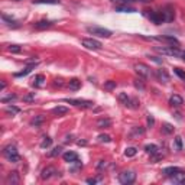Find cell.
<instances>
[{"label": "cell", "instance_id": "5b68a950", "mask_svg": "<svg viewBox=\"0 0 185 185\" xmlns=\"http://www.w3.org/2000/svg\"><path fill=\"white\" fill-rule=\"evenodd\" d=\"M136 179V174L133 171H123L120 175H119V181L120 184L123 185H129V184H133Z\"/></svg>", "mask_w": 185, "mask_h": 185}, {"label": "cell", "instance_id": "44dd1931", "mask_svg": "<svg viewBox=\"0 0 185 185\" xmlns=\"http://www.w3.org/2000/svg\"><path fill=\"white\" fill-rule=\"evenodd\" d=\"M2 20H3L7 26H12V28H17V26H19V23H17V22L15 20V19H12V17H9L7 15H4V13L2 15Z\"/></svg>", "mask_w": 185, "mask_h": 185}, {"label": "cell", "instance_id": "f35d334b", "mask_svg": "<svg viewBox=\"0 0 185 185\" xmlns=\"http://www.w3.org/2000/svg\"><path fill=\"white\" fill-rule=\"evenodd\" d=\"M17 98V96L16 94H10V96H7V97H3V98H2V103H9V101H13V100H16Z\"/></svg>", "mask_w": 185, "mask_h": 185}, {"label": "cell", "instance_id": "f546056e", "mask_svg": "<svg viewBox=\"0 0 185 185\" xmlns=\"http://www.w3.org/2000/svg\"><path fill=\"white\" fill-rule=\"evenodd\" d=\"M35 4H59L61 0H34Z\"/></svg>", "mask_w": 185, "mask_h": 185}, {"label": "cell", "instance_id": "ffe728a7", "mask_svg": "<svg viewBox=\"0 0 185 185\" xmlns=\"http://www.w3.org/2000/svg\"><path fill=\"white\" fill-rule=\"evenodd\" d=\"M68 111H70V109L65 107V106H56V107L52 109V113L56 114V116H64V114H67Z\"/></svg>", "mask_w": 185, "mask_h": 185}, {"label": "cell", "instance_id": "4dcf8cb0", "mask_svg": "<svg viewBox=\"0 0 185 185\" xmlns=\"http://www.w3.org/2000/svg\"><path fill=\"white\" fill-rule=\"evenodd\" d=\"M61 152H62V147H61V146H56V147H54V149H52L49 153H48V156H49V158H55V156L61 155Z\"/></svg>", "mask_w": 185, "mask_h": 185}, {"label": "cell", "instance_id": "60d3db41", "mask_svg": "<svg viewBox=\"0 0 185 185\" xmlns=\"http://www.w3.org/2000/svg\"><path fill=\"white\" fill-rule=\"evenodd\" d=\"M98 142L109 143V142H111V138H110L109 135H100V136H98Z\"/></svg>", "mask_w": 185, "mask_h": 185}, {"label": "cell", "instance_id": "9c48e42d", "mask_svg": "<svg viewBox=\"0 0 185 185\" xmlns=\"http://www.w3.org/2000/svg\"><path fill=\"white\" fill-rule=\"evenodd\" d=\"M19 182H20V177H19V174L16 171L10 172L7 175V178H6V184L7 185H19Z\"/></svg>", "mask_w": 185, "mask_h": 185}, {"label": "cell", "instance_id": "8d00e7d4", "mask_svg": "<svg viewBox=\"0 0 185 185\" xmlns=\"http://www.w3.org/2000/svg\"><path fill=\"white\" fill-rule=\"evenodd\" d=\"M116 81H113V80H109L107 83L104 84V88L106 90H113V88H116Z\"/></svg>", "mask_w": 185, "mask_h": 185}, {"label": "cell", "instance_id": "6f0895ef", "mask_svg": "<svg viewBox=\"0 0 185 185\" xmlns=\"http://www.w3.org/2000/svg\"><path fill=\"white\" fill-rule=\"evenodd\" d=\"M15 2H20V0H15Z\"/></svg>", "mask_w": 185, "mask_h": 185}, {"label": "cell", "instance_id": "e575fe53", "mask_svg": "<svg viewBox=\"0 0 185 185\" xmlns=\"http://www.w3.org/2000/svg\"><path fill=\"white\" fill-rule=\"evenodd\" d=\"M133 84H135V87L138 90H140V91H143L145 90V84H143V80H140V78H136L135 81H133Z\"/></svg>", "mask_w": 185, "mask_h": 185}, {"label": "cell", "instance_id": "c3c4849f", "mask_svg": "<svg viewBox=\"0 0 185 185\" xmlns=\"http://www.w3.org/2000/svg\"><path fill=\"white\" fill-rule=\"evenodd\" d=\"M111 2H114V3H119L120 6H122V4H127L129 2H132V0H111Z\"/></svg>", "mask_w": 185, "mask_h": 185}, {"label": "cell", "instance_id": "277c9868", "mask_svg": "<svg viewBox=\"0 0 185 185\" xmlns=\"http://www.w3.org/2000/svg\"><path fill=\"white\" fill-rule=\"evenodd\" d=\"M64 101L77 106V107H84V109H91V107H94V103H92V101L83 100V98H65Z\"/></svg>", "mask_w": 185, "mask_h": 185}, {"label": "cell", "instance_id": "f907efd6", "mask_svg": "<svg viewBox=\"0 0 185 185\" xmlns=\"http://www.w3.org/2000/svg\"><path fill=\"white\" fill-rule=\"evenodd\" d=\"M78 145H80V146H85V145H87V142H85V140H78Z\"/></svg>", "mask_w": 185, "mask_h": 185}, {"label": "cell", "instance_id": "9a60e30c", "mask_svg": "<svg viewBox=\"0 0 185 185\" xmlns=\"http://www.w3.org/2000/svg\"><path fill=\"white\" fill-rule=\"evenodd\" d=\"M155 75H156V78H158L160 83H165V84L169 83V80H171V78H169V74L165 71V70H158V71L155 72Z\"/></svg>", "mask_w": 185, "mask_h": 185}, {"label": "cell", "instance_id": "603a6c76", "mask_svg": "<svg viewBox=\"0 0 185 185\" xmlns=\"http://www.w3.org/2000/svg\"><path fill=\"white\" fill-rule=\"evenodd\" d=\"M145 152L149 153L151 156H153V155H156V153H159V147L156 146V145H146V146H145Z\"/></svg>", "mask_w": 185, "mask_h": 185}, {"label": "cell", "instance_id": "681fc988", "mask_svg": "<svg viewBox=\"0 0 185 185\" xmlns=\"http://www.w3.org/2000/svg\"><path fill=\"white\" fill-rule=\"evenodd\" d=\"M149 58L152 59V61H155L156 64H162L164 61H162V58H158V56H149Z\"/></svg>", "mask_w": 185, "mask_h": 185}, {"label": "cell", "instance_id": "7c38bea8", "mask_svg": "<svg viewBox=\"0 0 185 185\" xmlns=\"http://www.w3.org/2000/svg\"><path fill=\"white\" fill-rule=\"evenodd\" d=\"M55 174H58V171H56L54 166H46L42 171V174H41V178H42V179H49L51 177H54Z\"/></svg>", "mask_w": 185, "mask_h": 185}, {"label": "cell", "instance_id": "bcb514c9", "mask_svg": "<svg viewBox=\"0 0 185 185\" xmlns=\"http://www.w3.org/2000/svg\"><path fill=\"white\" fill-rule=\"evenodd\" d=\"M23 100L25 101H34L35 100V92H29L28 96L23 97Z\"/></svg>", "mask_w": 185, "mask_h": 185}, {"label": "cell", "instance_id": "30bf717a", "mask_svg": "<svg viewBox=\"0 0 185 185\" xmlns=\"http://www.w3.org/2000/svg\"><path fill=\"white\" fill-rule=\"evenodd\" d=\"M171 181L174 182V184H185V171H178V172H175L171 177Z\"/></svg>", "mask_w": 185, "mask_h": 185}, {"label": "cell", "instance_id": "f6af8a7d", "mask_svg": "<svg viewBox=\"0 0 185 185\" xmlns=\"http://www.w3.org/2000/svg\"><path fill=\"white\" fill-rule=\"evenodd\" d=\"M153 124H155V119H153V116H152V114H147V126L152 127Z\"/></svg>", "mask_w": 185, "mask_h": 185}, {"label": "cell", "instance_id": "3957f363", "mask_svg": "<svg viewBox=\"0 0 185 185\" xmlns=\"http://www.w3.org/2000/svg\"><path fill=\"white\" fill-rule=\"evenodd\" d=\"M155 51L162 55H169V56H179L181 51L178 49V46H155Z\"/></svg>", "mask_w": 185, "mask_h": 185}, {"label": "cell", "instance_id": "816d5d0a", "mask_svg": "<svg viewBox=\"0 0 185 185\" xmlns=\"http://www.w3.org/2000/svg\"><path fill=\"white\" fill-rule=\"evenodd\" d=\"M72 140V136H67V138H65V143H70Z\"/></svg>", "mask_w": 185, "mask_h": 185}, {"label": "cell", "instance_id": "f1b7e54d", "mask_svg": "<svg viewBox=\"0 0 185 185\" xmlns=\"http://www.w3.org/2000/svg\"><path fill=\"white\" fill-rule=\"evenodd\" d=\"M174 149L175 151H182V138L181 136H177L174 139Z\"/></svg>", "mask_w": 185, "mask_h": 185}, {"label": "cell", "instance_id": "e0dca14e", "mask_svg": "<svg viewBox=\"0 0 185 185\" xmlns=\"http://www.w3.org/2000/svg\"><path fill=\"white\" fill-rule=\"evenodd\" d=\"M96 126L98 127V129H107V127L111 126V120H110L109 117H101L97 120Z\"/></svg>", "mask_w": 185, "mask_h": 185}, {"label": "cell", "instance_id": "484cf974", "mask_svg": "<svg viewBox=\"0 0 185 185\" xmlns=\"http://www.w3.org/2000/svg\"><path fill=\"white\" fill-rule=\"evenodd\" d=\"M179 171V168H177V166H168V168H164L162 169V174L164 175H166V177H172L175 172H178Z\"/></svg>", "mask_w": 185, "mask_h": 185}, {"label": "cell", "instance_id": "1f68e13d", "mask_svg": "<svg viewBox=\"0 0 185 185\" xmlns=\"http://www.w3.org/2000/svg\"><path fill=\"white\" fill-rule=\"evenodd\" d=\"M19 111H20V109L16 107V106H7L6 107V113H9V114H17Z\"/></svg>", "mask_w": 185, "mask_h": 185}, {"label": "cell", "instance_id": "7dc6e473", "mask_svg": "<svg viewBox=\"0 0 185 185\" xmlns=\"http://www.w3.org/2000/svg\"><path fill=\"white\" fill-rule=\"evenodd\" d=\"M106 165H107V162H106V160H98V164H97V168H98V169H103V168H106Z\"/></svg>", "mask_w": 185, "mask_h": 185}, {"label": "cell", "instance_id": "4fadbf2b", "mask_svg": "<svg viewBox=\"0 0 185 185\" xmlns=\"http://www.w3.org/2000/svg\"><path fill=\"white\" fill-rule=\"evenodd\" d=\"M162 15L165 17V22H171L174 20V17H175V13H174V9L171 6H166V7L162 9Z\"/></svg>", "mask_w": 185, "mask_h": 185}, {"label": "cell", "instance_id": "5bb4252c", "mask_svg": "<svg viewBox=\"0 0 185 185\" xmlns=\"http://www.w3.org/2000/svg\"><path fill=\"white\" fill-rule=\"evenodd\" d=\"M62 158H64L65 162H68V164H74L75 160H78V155H77L75 152H72V151L65 152V153L62 155Z\"/></svg>", "mask_w": 185, "mask_h": 185}, {"label": "cell", "instance_id": "7402d4cb", "mask_svg": "<svg viewBox=\"0 0 185 185\" xmlns=\"http://www.w3.org/2000/svg\"><path fill=\"white\" fill-rule=\"evenodd\" d=\"M68 87H70V90H72V91H77V90H80V87H81V81L78 80V78H72V80H70V83H68Z\"/></svg>", "mask_w": 185, "mask_h": 185}, {"label": "cell", "instance_id": "11a10c76", "mask_svg": "<svg viewBox=\"0 0 185 185\" xmlns=\"http://www.w3.org/2000/svg\"><path fill=\"white\" fill-rule=\"evenodd\" d=\"M136 2H142V3H149V2H152V0H136Z\"/></svg>", "mask_w": 185, "mask_h": 185}, {"label": "cell", "instance_id": "b9f144b4", "mask_svg": "<svg viewBox=\"0 0 185 185\" xmlns=\"http://www.w3.org/2000/svg\"><path fill=\"white\" fill-rule=\"evenodd\" d=\"M9 51L10 52H15V54H17V52H20L22 48L19 45H9Z\"/></svg>", "mask_w": 185, "mask_h": 185}, {"label": "cell", "instance_id": "4316f807", "mask_svg": "<svg viewBox=\"0 0 185 185\" xmlns=\"http://www.w3.org/2000/svg\"><path fill=\"white\" fill-rule=\"evenodd\" d=\"M34 85L35 87H38V88H41V87H43L45 85V77L43 75H36L35 77V80H34Z\"/></svg>", "mask_w": 185, "mask_h": 185}, {"label": "cell", "instance_id": "d6986e66", "mask_svg": "<svg viewBox=\"0 0 185 185\" xmlns=\"http://www.w3.org/2000/svg\"><path fill=\"white\" fill-rule=\"evenodd\" d=\"M182 103H184V100H182V97L178 96V94H174V96H171V98H169V104L174 106V107H179V106H182Z\"/></svg>", "mask_w": 185, "mask_h": 185}, {"label": "cell", "instance_id": "7bdbcfd3", "mask_svg": "<svg viewBox=\"0 0 185 185\" xmlns=\"http://www.w3.org/2000/svg\"><path fill=\"white\" fill-rule=\"evenodd\" d=\"M103 181V178L101 177H97V178H88L87 179V184H98V182Z\"/></svg>", "mask_w": 185, "mask_h": 185}, {"label": "cell", "instance_id": "52a82bcc", "mask_svg": "<svg viewBox=\"0 0 185 185\" xmlns=\"http://www.w3.org/2000/svg\"><path fill=\"white\" fill-rule=\"evenodd\" d=\"M81 43L83 46H85L87 49H92V51H98L101 49V42L100 41H97V39H92V38H84L81 39Z\"/></svg>", "mask_w": 185, "mask_h": 185}, {"label": "cell", "instance_id": "836d02e7", "mask_svg": "<svg viewBox=\"0 0 185 185\" xmlns=\"http://www.w3.org/2000/svg\"><path fill=\"white\" fill-rule=\"evenodd\" d=\"M51 145H52V139L48 138V136H45L43 140H42V143H41V147H42V149H46V147H49Z\"/></svg>", "mask_w": 185, "mask_h": 185}, {"label": "cell", "instance_id": "2e32d148", "mask_svg": "<svg viewBox=\"0 0 185 185\" xmlns=\"http://www.w3.org/2000/svg\"><path fill=\"white\" fill-rule=\"evenodd\" d=\"M36 65H38V61H35V62H30L29 65H28V67H26L25 70H23V71L16 72V74H15V77H17V78H19V77H25V75H28V74H29V72L32 71V70H34V68L36 67Z\"/></svg>", "mask_w": 185, "mask_h": 185}, {"label": "cell", "instance_id": "8992f818", "mask_svg": "<svg viewBox=\"0 0 185 185\" xmlns=\"http://www.w3.org/2000/svg\"><path fill=\"white\" fill-rule=\"evenodd\" d=\"M135 71L140 78H149L152 75V70L151 67H147L145 64H136L135 65Z\"/></svg>", "mask_w": 185, "mask_h": 185}, {"label": "cell", "instance_id": "7a4b0ae2", "mask_svg": "<svg viewBox=\"0 0 185 185\" xmlns=\"http://www.w3.org/2000/svg\"><path fill=\"white\" fill-rule=\"evenodd\" d=\"M87 32L94 36H100V38H110L111 36V30L106 29V28H101V26H87Z\"/></svg>", "mask_w": 185, "mask_h": 185}, {"label": "cell", "instance_id": "db71d44e", "mask_svg": "<svg viewBox=\"0 0 185 185\" xmlns=\"http://www.w3.org/2000/svg\"><path fill=\"white\" fill-rule=\"evenodd\" d=\"M4 87H6V83L2 81V84H0V90H4Z\"/></svg>", "mask_w": 185, "mask_h": 185}, {"label": "cell", "instance_id": "8fae6325", "mask_svg": "<svg viewBox=\"0 0 185 185\" xmlns=\"http://www.w3.org/2000/svg\"><path fill=\"white\" fill-rule=\"evenodd\" d=\"M149 19H151L153 23H156V25H159V23L165 22V17H164V15H162V10H160V12H152V13H149Z\"/></svg>", "mask_w": 185, "mask_h": 185}, {"label": "cell", "instance_id": "d4e9b609", "mask_svg": "<svg viewBox=\"0 0 185 185\" xmlns=\"http://www.w3.org/2000/svg\"><path fill=\"white\" fill-rule=\"evenodd\" d=\"M49 26H52V22L51 20H39L35 23V28H36V29H46V28H49Z\"/></svg>", "mask_w": 185, "mask_h": 185}, {"label": "cell", "instance_id": "f5cc1de1", "mask_svg": "<svg viewBox=\"0 0 185 185\" xmlns=\"http://www.w3.org/2000/svg\"><path fill=\"white\" fill-rule=\"evenodd\" d=\"M55 85H59V87H61V85H62V81H61V80H55Z\"/></svg>", "mask_w": 185, "mask_h": 185}, {"label": "cell", "instance_id": "d6a6232c", "mask_svg": "<svg viewBox=\"0 0 185 185\" xmlns=\"http://www.w3.org/2000/svg\"><path fill=\"white\" fill-rule=\"evenodd\" d=\"M136 153H138V149H136V147H127L126 151H124V155H126L127 158H133Z\"/></svg>", "mask_w": 185, "mask_h": 185}, {"label": "cell", "instance_id": "ac0fdd59", "mask_svg": "<svg viewBox=\"0 0 185 185\" xmlns=\"http://www.w3.org/2000/svg\"><path fill=\"white\" fill-rule=\"evenodd\" d=\"M143 133H145V129L140 126H135V127H132V130L130 133H129V138L130 139H135V138H139V136H142Z\"/></svg>", "mask_w": 185, "mask_h": 185}, {"label": "cell", "instance_id": "cb8c5ba5", "mask_svg": "<svg viewBox=\"0 0 185 185\" xmlns=\"http://www.w3.org/2000/svg\"><path fill=\"white\" fill-rule=\"evenodd\" d=\"M116 12H123V13H133L136 12V9L127 6V4H122V6H117L116 7Z\"/></svg>", "mask_w": 185, "mask_h": 185}, {"label": "cell", "instance_id": "ee69618b", "mask_svg": "<svg viewBox=\"0 0 185 185\" xmlns=\"http://www.w3.org/2000/svg\"><path fill=\"white\" fill-rule=\"evenodd\" d=\"M42 122H43V117H42V116H38V117H35L34 120H32V124H35V126H39Z\"/></svg>", "mask_w": 185, "mask_h": 185}, {"label": "cell", "instance_id": "83f0119b", "mask_svg": "<svg viewBox=\"0 0 185 185\" xmlns=\"http://www.w3.org/2000/svg\"><path fill=\"white\" fill-rule=\"evenodd\" d=\"M119 101H120V103H122L123 106H129V101H130V97L127 96L126 92H120V94H119Z\"/></svg>", "mask_w": 185, "mask_h": 185}, {"label": "cell", "instance_id": "74e56055", "mask_svg": "<svg viewBox=\"0 0 185 185\" xmlns=\"http://www.w3.org/2000/svg\"><path fill=\"white\" fill-rule=\"evenodd\" d=\"M162 130H164L165 133H174V126L169 124V123H165L164 127H162Z\"/></svg>", "mask_w": 185, "mask_h": 185}, {"label": "cell", "instance_id": "6da1fadb", "mask_svg": "<svg viewBox=\"0 0 185 185\" xmlns=\"http://www.w3.org/2000/svg\"><path fill=\"white\" fill-rule=\"evenodd\" d=\"M3 156L9 162H12V164H17L19 160H20V156L17 153V149L15 145H7V146L3 149Z\"/></svg>", "mask_w": 185, "mask_h": 185}, {"label": "cell", "instance_id": "9f6ffc18", "mask_svg": "<svg viewBox=\"0 0 185 185\" xmlns=\"http://www.w3.org/2000/svg\"><path fill=\"white\" fill-rule=\"evenodd\" d=\"M182 59H184V61H185V52H184V54H182Z\"/></svg>", "mask_w": 185, "mask_h": 185}, {"label": "cell", "instance_id": "ba28073f", "mask_svg": "<svg viewBox=\"0 0 185 185\" xmlns=\"http://www.w3.org/2000/svg\"><path fill=\"white\" fill-rule=\"evenodd\" d=\"M145 39H152V41H160V42H166V43H171V45H179L177 39L174 36H155V38H145Z\"/></svg>", "mask_w": 185, "mask_h": 185}, {"label": "cell", "instance_id": "d590c367", "mask_svg": "<svg viewBox=\"0 0 185 185\" xmlns=\"http://www.w3.org/2000/svg\"><path fill=\"white\" fill-rule=\"evenodd\" d=\"M139 106H140V101H139L138 98H130L127 107H130V109H139Z\"/></svg>", "mask_w": 185, "mask_h": 185}, {"label": "cell", "instance_id": "ab89813d", "mask_svg": "<svg viewBox=\"0 0 185 185\" xmlns=\"http://www.w3.org/2000/svg\"><path fill=\"white\" fill-rule=\"evenodd\" d=\"M174 72H175V74H177V75L179 77V78H182V80L185 81V72L182 71L181 68H178V67H175V68H174Z\"/></svg>", "mask_w": 185, "mask_h": 185}]
</instances>
